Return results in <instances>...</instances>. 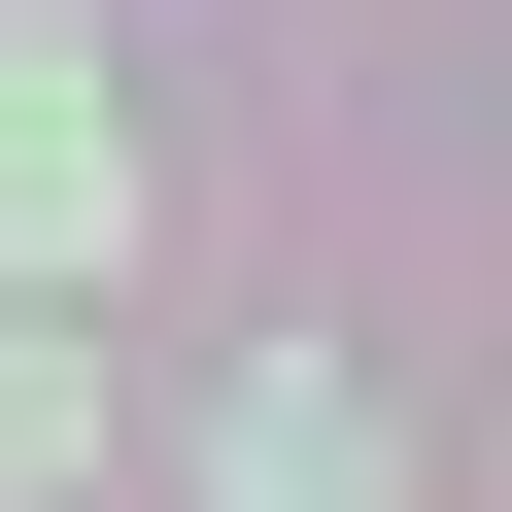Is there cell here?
I'll use <instances>...</instances> for the list:
<instances>
[{
	"instance_id": "obj_1",
	"label": "cell",
	"mask_w": 512,
	"mask_h": 512,
	"mask_svg": "<svg viewBox=\"0 0 512 512\" xmlns=\"http://www.w3.org/2000/svg\"><path fill=\"white\" fill-rule=\"evenodd\" d=\"M137 205V137H103V69L35 35V0H0V239H103Z\"/></svg>"
},
{
	"instance_id": "obj_2",
	"label": "cell",
	"mask_w": 512,
	"mask_h": 512,
	"mask_svg": "<svg viewBox=\"0 0 512 512\" xmlns=\"http://www.w3.org/2000/svg\"><path fill=\"white\" fill-rule=\"evenodd\" d=\"M205 478H239V512H376V410H239Z\"/></svg>"
},
{
	"instance_id": "obj_3",
	"label": "cell",
	"mask_w": 512,
	"mask_h": 512,
	"mask_svg": "<svg viewBox=\"0 0 512 512\" xmlns=\"http://www.w3.org/2000/svg\"><path fill=\"white\" fill-rule=\"evenodd\" d=\"M0 478H69V376H0Z\"/></svg>"
}]
</instances>
